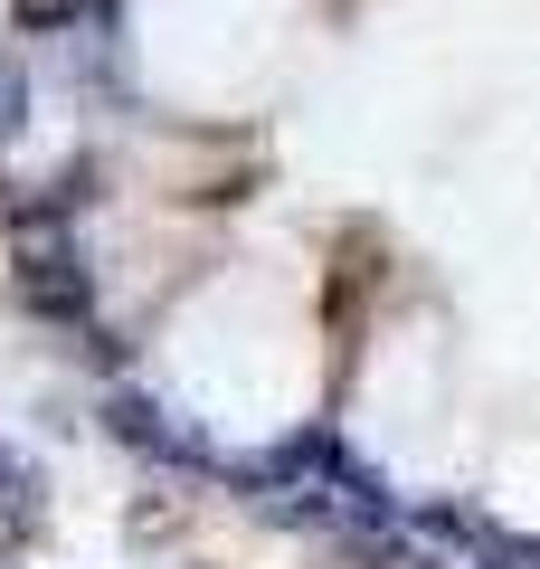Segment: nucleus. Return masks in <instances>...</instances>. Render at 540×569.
Instances as JSON below:
<instances>
[{"instance_id": "nucleus-1", "label": "nucleus", "mask_w": 540, "mask_h": 569, "mask_svg": "<svg viewBox=\"0 0 540 569\" xmlns=\"http://www.w3.org/2000/svg\"><path fill=\"white\" fill-rule=\"evenodd\" d=\"M20 305L48 313V323H86V266L67 257V238L48 219L20 228Z\"/></svg>"}, {"instance_id": "nucleus-2", "label": "nucleus", "mask_w": 540, "mask_h": 569, "mask_svg": "<svg viewBox=\"0 0 540 569\" xmlns=\"http://www.w3.org/2000/svg\"><path fill=\"white\" fill-rule=\"evenodd\" d=\"M104 427H114L123 447H142V456H161V466H209V447H200V427H180L161 399H142V389H114L104 399Z\"/></svg>"}, {"instance_id": "nucleus-3", "label": "nucleus", "mask_w": 540, "mask_h": 569, "mask_svg": "<svg viewBox=\"0 0 540 569\" xmlns=\"http://www.w3.org/2000/svg\"><path fill=\"white\" fill-rule=\"evenodd\" d=\"M20 123H29V67H20V58H0V152L20 142Z\"/></svg>"}, {"instance_id": "nucleus-4", "label": "nucleus", "mask_w": 540, "mask_h": 569, "mask_svg": "<svg viewBox=\"0 0 540 569\" xmlns=\"http://www.w3.org/2000/svg\"><path fill=\"white\" fill-rule=\"evenodd\" d=\"M474 541H483V560H493V569H540V541H531V531H474Z\"/></svg>"}, {"instance_id": "nucleus-5", "label": "nucleus", "mask_w": 540, "mask_h": 569, "mask_svg": "<svg viewBox=\"0 0 540 569\" xmlns=\"http://www.w3.org/2000/svg\"><path fill=\"white\" fill-rule=\"evenodd\" d=\"M20 522H29V475L0 456V531H20Z\"/></svg>"}, {"instance_id": "nucleus-6", "label": "nucleus", "mask_w": 540, "mask_h": 569, "mask_svg": "<svg viewBox=\"0 0 540 569\" xmlns=\"http://www.w3.org/2000/svg\"><path fill=\"white\" fill-rule=\"evenodd\" d=\"M96 0H20V29H67V20H86Z\"/></svg>"}]
</instances>
